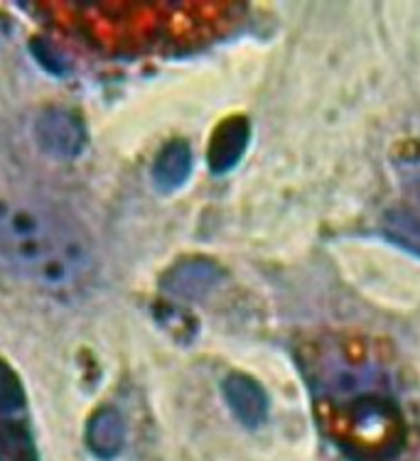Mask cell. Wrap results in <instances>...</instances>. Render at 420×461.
Instances as JSON below:
<instances>
[{
	"instance_id": "cell-1",
	"label": "cell",
	"mask_w": 420,
	"mask_h": 461,
	"mask_svg": "<svg viewBox=\"0 0 420 461\" xmlns=\"http://www.w3.org/2000/svg\"><path fill=\"white\" fill-rule=\"evenodd\" d=\"M0 256L30 283L54 293L77 290L94 270L79 226L32 202H0Z\"/></svg>"
},
{
	"instance_id": "cell-13",
	"label": "cell",
	"mask_w": 420,
	"mask_h": 461,
	"mask_svg": "<svg viewBox=\"0 0 420 461\" xmlns=\"http://www.w3.org/2000/svg\"><path fill=\"white\" fill-rule=\"evenodd\" d=\"M403 179L411 189V194L420 202V158L418 160H411L406 167H403Z\"/></svg>"
},
{
	"instance_id": "cell-8",
	"label": "cell",
	"mask_w": 420,
	"mask_h": 461,
	"mask_svg": "<svg viewBox=\"0 0 420 461\" xmlns=\"http://www.w3.org/2000/svg\"><path fill=\"white\" fill-rule=\"evenodd\" d=\"M189 172H192V150L185 140L168 142L152 165V179L162 192L179 189L187 182Z\"/></svg>"
},
{
	"instance_id": "cell-6",
	"label": "cell",
	"mask_w": 420,
	"mask_h": 461,
	"mask_svg": "<svg viewBox=\"0 0 420 461\" xmlns=\"http://www.w3.org/2000/svg\"><path fill=\"white\" fill-rule=\"evenodd\" d=\"M224 398L229 402L233 417L249 429L260 427L269 417V395L259 383L243 373H232L224 381Z\"/></svg>"
},
{
	"instance_id": "cell-10",
	"label": "cell",
	"mask_w": 420,
	"mask_h": 461,
	"mask_svg": "<svg viewBox=\"0 0 420 461\" xmlns=\"http://www.w3.org/2000/svg\"><path fill=\"white\" fill-rule=\"evenodd\" d=\"M384 230L388 239L420 256V216L408 209L388 212L384 219Z\"/></svg>"
},
{
	"instance_id": "cell-7",
	"label": "cell",
	"mask_w": 420,
	"mask_h": 461,
	"mask_svg": "<svg viewBox=\"0 0 420 461\" xmlns=\"http://www.w3.org/2000/svg\"><path fill=\"white\" fill-rule=\"evenodd\" d=\"M87 444L99 459H116L125 444V422L114 408L99 410L87 425Z\"/></svg>"
},
{
	"instance_id": "cell-9",
	"label": "cell",
	"mask_w": 420,
	"mask_h": 461,
	"mask_svg": "<svg viewBox=\"0 0 420 461\" xmlns=\"http://www.w3.org/2000/svg\"><path fill=\"white\" fill-rule=\"evenodd\" d=\"M0 461H40L23 417L0 415Z\"/></svg>"
},
{
	"instance_id": "cell-11",
	"label": "cell",
	"mask_w": 420,
	"mask_h": 461,
	"mask_svg": "<svg viewBox=\"0 0 420 461\" xmlns=\"http://www.w3.org/2000/svg\"><path fill=\"white\" fill-rule=\"evenodd\" d=\"M25 405L18 375L0 361V415H18Z\"/></svg>"
},
{
	"instance_id": "cell-5",
	"label": "cell",
	"mask_w": 420,
	"mask_h": 461,
	"mask_svg": "<svg viewBox=\"0 0 420 461\" xmlns=\"http://www.w3.org/2000/svg\"><path fill=\"white\" fill-rule=\"evenodd\" d=\"M251 138V125L243 115H232L226 118L212 135L209 142V152H206V160H209V169L215 175H226L232 172L239 162H242L243 152L249 148Z\"/></svg>"
},
{
	"instance_id": "cell-2",
	"label": "cell",
	"mask_w": 420,
	"mask_h": 461,
	"mask_svg": "<svg viewBox=\"0 0 420 461\" xmlns=\"http://www.w3.org/2000/svg\"><path fill=\"white\" fill-rule=\"evenodd\" d=\"M327 429L342 452L354 461H391L406 442L401 410L381 393L337 402Z\"/></svg>"
},
{
	"instance_id": "cell-3",
	"label": "cell",
	"mask_w": 420,
	"mask_h": 461,
	"mask_svg": "<svg viewBox=\"0 0 420 461\" xmlns=\"http://www.w3.org/2000/svg\"><path fill=\"white\" fill-rule=\"evenodd\" d=\"M35 135L40 148L57 160L79 158L87 145V131L79 115L67 108H47L35 123Z\"/></svg>"
},
{
	"instance_id": "cell-4",
	"label": "cell",
	"mask_w": 420,
	"mask_h": 461,
	"mask_svg": "<svg viewBox=\"0 0 420 461\" xmlns=\"http://www.w3.org/2000/svg\"><path fill=\"white\" fill-rule=\"evenodd\" d=\"M224 270L206 258H187L179 260L178 266L170 267L162 277V293L178 300H199L206 293H212L216 285L222 283Z\"/></svg>"
},
{
	"instance_id": "cell-12",
	"label": "cell",
	"mask_w": 420,
	"mask_h": 461,
	"mask_svg": "<svg viewBox=\"0 0 420 461\" xmlns=\"http://www.w3.org/2000/svg\"><path fill=\"white\" fill-rule=\"evenodd\" d=\"M32 52H35V57L47 71H52L57 77H62L64 71H67V64H64L62 57H59L57 50H54L50 42H45V40H35V42H32Z\"/></svg>"
}]
</instances>
